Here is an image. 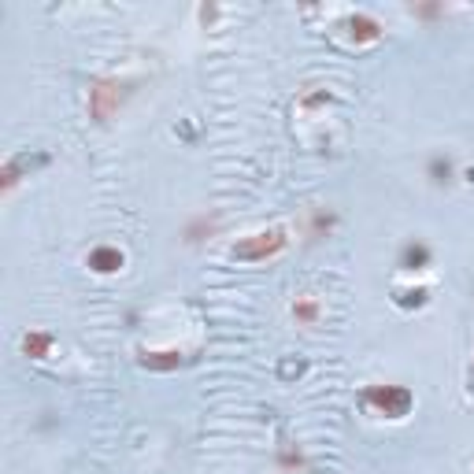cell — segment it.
I'll list each match as a JSON object with an SVG mask.
<instances>
[{
	"instance_id": "obj_1",
	"label": "cell",
	"mask_w": 474,
	"mask_h": 474,
	"mask_svg": "<svg viewBox=\"0 0 474 474\" xmlns=\"http://www.w3.org/2000/svg\"><path fill=\"white\" fill-rule=\"evenodd\" d=\"M293 315L308 323V319H315V304H300V308H293Z\"/></svg>"
}]
</instances>
